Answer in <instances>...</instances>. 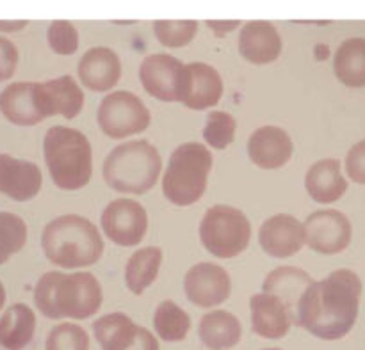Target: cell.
Instances as JSON below:
<instances>
[{"label": "cell", "mask_w": 365, "mask_h": 350, "mask_svg": "<svg viewBox=\"0 0 365 350\" xmlns=\"http://www.w3.org/2000/svg\"><path fill=\"white\" fill-rule=\"evenodd\" d=\"M362 281L349 269H339L312 281L303 292L294 324L319 340H341L359 319Z\"/></svg>", "instance_id": "6da1fadb"}, {"label": "cell", "mask_w": 365, "mask_h": 350, "mask_svg": "<svg viewBox=\"0 0 365 350\" xmlns=\"http://www.w3.org/2000/svg\"><path fill=\"white\" fill-rule=\"evenodd\" d=\"M41 248L52 265L75 270L95 265L102 258L103 238L91 221L77 213H66L46 224Z\"/></svg>", "instance_id": "7a4b0ae2"}, {"label": "cell", "mask_w": 365, "mask_h": 350, "mask_svg": "<svg viewBox=\"0 0 365 350\" xmlns=\"http://www.w3.org/2000/svg\"><path fill=\"white\" fill-rule=\"evenodd\" d=\"M43 157L53 185L61 191H81L91 180V142L77 128L50 127L43 139Z\"/></svg>", "instance_id": "3957f363"}, {"label": "cell", "mask_w": 365, "mask_h": 350, "mask_svg": "<svg viewBox=\"0 0 365 350\" xmlns=\"http://www.w3.org/2000/svg\"><path fill=\"white\" fill-rule=\"evenodd\" d=\"M163 171L159 149L148 141L116 146L103 162V180L120 194H146L155 187Z\"/></svg>", "instance_id": "277c9868"}, {"label": "cell", "mask_w": 365, "mask_h": 350, "mask_svg": "<svg viewBox=\"0 0 365 350\" xmlns=\"http://www.w3.org/2000/svg\"><path fill=\"white\" fill-rule=\"evenodd\" d=\"M212 153L202 142H184L170 157L163 176V194L171 205L191 206L205 194L212 171Z\"/></svg>", "instance_id": "5b68a950"}, {"label": "cell", "mask_w": 365, "mask_h": 350, "mask_svg": "<svg viewBox=\"0 0 365 350\" xmlns=\"http://www.w3.org/2000/svg\"><path fill=\"white\" fill-rule=\"evenodd\" d=\"M252 238L248 217L235 206L214 205L200 223V240L216 258L230 260L246 251Z\"/></svg>", "instance_id": "8992f818"}, {"label": "cell", "mask_w": 365, "mask_h": 350, "mask_svg": "<svg viewBox=\"0 0 365 350\" xmlns=\"http://www.w3.org/2000/svg\"><path fill=\"white\" fill-rule=\"evenodd\" d=\"M96 121L107 137L127 139L145 132L152 123V114L138 95L114 91L100 102Z\"/></svg>", "instance_id": "52a82bcc"}, {"label": "cell", "mask_w": 365, "mask_h": 350, "mask_svg": "<svg viewBox=\"0 0 365 350\" xmlns=\"http://www.w3.org/2000/svg\"><path fill=\"white\" fill-rule=\"evenodd\" d=\"M103 301L100 281L91 272L63 274L56 288V308L61 319L84 320L96 315Z\"/></svg>", "instance_id": "ba28073f"}, {"label": "cell", "mask_w": 365, "mask_h": 350, "mask_svg": "<svg viewBox=\"0 0 365 350\" xmlns=\"http://www.w3.org/2000/svg\"><path fill=\"white\" fill-rule=\"evenodd\" d=\"M100 224L110 242L121 248H134L145 238L148 230V213L135 199L120 198L106 206Z\"/></svg>", "instance_id": "9c48e42d"}, {"label": "cell", "mask_w": 365, "mask_h": 350, "mask_svg": "<svg viewBox=\"0 0 365 350\" xmlns=\"http://www.w3.org/2000/svg\"><path fill=\"white\" fill-rule=\"evenodd\" d=\"M305 244L319 255H339L351 244L353 228L339 210H317L303 223Z\"/></svg>", "instance_id": "30bf717a"}, {"label": "cell", "mask_w": 365, "mask_h": 350, "mask_svg": "<svg viewBox=\"0 0 365 350\" xmlns=\"http://www.w3.org/2000/svg\"><path fill=\"white\" fill-rule=\"evenodd\" d=\"M184 292L189 302L198 308L220 306L230 297V274L217 263H196L185 272Z\"/></svg>", "instance_id": "8fae6325"}, {"label": "cell", "mask_w": 365, "mask_h": 350, "mask_svg": "<svg viewBox=\"0 0 365 350\" xmlns=\"http://www.w3.org/2000/svg\"><path fill=\"white\" fill-rule=\"evenodd\" d=\"M225 85L220 71L207 63L184 64L178 102L192 110L216 107L223 96Z\"/></svg>", "instance_id": "7c38bea8"}, {"label": "cell", "mask_w": 365, "mask_h": 350, "mask_svg": "<svg viewBox=\"0 0 365 350\" xmlns=\"http://www.w3.org/2000/svg\"><path fill=\"white\" fill-rule=\"evenodd\" d=\"M184 63L170 53H152L139 66V80L153 98L160 102H178Z\"/></svg>", "instance_id": "4fadbf2b"}, {"label": "cell", "mask_w": 365, "mask_h": 350, "mask_svg": "<svg viewBox=\"0 0 365 350\" xmlns=\"http://www.w3.org/2000/svg\"><path fill=\"white\" fill-rule=\"evenodd\" d=\"M36 98L43 116H63L73 120L84 109V92L78 82L70 75L52 78L38 84L36 82Z\"/></svg>", "instance_id": "5bb4252c"}, {"label": "cell", "mask_w": 365, "mask_h": 350, "mask_svg": "<svg viewBox=\"0 0 365 350\" xmlns=\"http://www.w3.org/2000/svg\"><path fill=\"white\" fill-rule=\"evenodd\" d=\"M259 242L264 253L271 258H291L305 245L303 223L289 213H277L262 223Z\"/></svg>", "instance_id": "9a60e30c"}, {"label": "cell", "mask_w": 365, "mask_h": 350, "mask_svg": "<svg viewBox=\"0 0 365 350\" xmlns=\"http://www.w3.org/2000/svg\"><path fill=\"white\" fill-rule=\"evenodd\" d=\"M41 187L43 174L38 164L0 153V194L25 203L34 199Z\"/></svg>", "instance_id": "2e32d148"}, {"label": "cell", "mask_w": 365, "mask_h": 350, "mask_svg": "<svg viewBox=\"0 0 365 350\" xmlns=\"http://www.w3.org/2000/svg\"><path fill=\"white\" fill-rule=\"evenodd\" d=\"M294 153L291 135L280 127L264 124L248 139V157L260 169H280Z\"/></svg>", "instance_id": "e0dca14e"}, {"label": "cell", "mask_w": 365, "mask_h": 350, "mask_svg": "<svg viewBox=\"0 0 365 350\" xmlns=\"http://www.w3.org/2000/svg\"><path fill=\"white\" fill-rule=\"evenodd\" d=\"M284 41L277 25L266 20H253L241 25L239 53L252 64H269L280 57Z\"/></svg>", "instance_id": "ac0fdd59"}, {"label": "cell", "mask_w": 365, "mask_h": 350, "mask_svg": "<svg viewBox=\"0 0 365 350\" xmlns=\"http://www.w3.org/2000/svg\"><path fill=\"white\" fill-rule=\"evenodd\" d=\"M78 80L95 92H107L120 82L121 60L107 46H93L82 55L77 66Z\"/></svg>", "instance_id": "d6986e66"}, {"label": "cell", "mask_w": 365, "mask_h": 350, "mask_svg": "<svg viewBox=\"0 0 365 350\" xmlns=\"http://www.w3.org/2000/svg\"><path fill=\"white\" fill-rule=\"evenodd\" d=\"M252 309V329L266 340H280L289 333L292 326V319L284 302L274 295L255 294L250 299Z\"/></svg>", "instance_id": "ffe728a7"}, {"label": "cell", "mask_w": 365, "mask_h": 350, "mask_svg": "<svg viewBox=\"0 0 365 350\" xmlns=\"http://www.w3.org/2000/svg\"><path fill=\"white\" fill-rule=\"evenodd\" d=\"M0 112L16 127H34L45 121L38 98L36 82H13L0 92Z\"/></svg>", "instance_id": "44dd1931"}, {"label": "cell", "mask_w": 365, "mask_h": 350, "mask_svg": "<svg viewBox=\"0 0 365 350\" xmlns=\"http://www.w3.org/2000/svg\"><path fill=\"white\" fill-rule=\"evenodd\" d=\"M305 189L319 205H331L348 192V181L342 174L341 160L323 159L305 174Z\"/></svg>", "instance_id": "7402d4cb"}, {"label": "cell", "mask_w": 365, "mask_h": 350, "mask_svg": "<svg viewBox=\"0 0 365 350\" xmlns=\"http://www.w3.org/2000/svg\"><path fill=\"white\" fill-rule=\"evenodd\" d=\"M312 281V276L309 272H305L303 269H299V267H278V269L271 270L266 276V280L262 283V292L280 299L285 304V308L289 309V313H291L292 324H294L299 299H302L303 292L307 290V287Z\"/></svg>", "instance_id": "603a6c76"}, {"label": "cell", "mask_w": 365, "mask_h": 350, "mask_svg": "<svg viewBox=\"0 0 365 350\" xmlns=\"http://www.w3.org/2000/svg\"><path fill=\"white\" fill-rule=\"evenodd\" d=\"M198 336L207 349L228 350L241 341L242 327L235 315L225 309H214L200 320Z\"/></svg>", "instance_id": "cb8c5ba5"}, {"label": "cell", "mask_w": 365, "mask_h": 350, "mask_svg": "<svg viewBox=\"0 0 365 350\" xmlns=\"http://www.w3.org/2000/svg\"><path fill=\"white\" fill-rule=\"evenodd\" d=\"M36 315L27 304L9 306L0 317V347L24 350L34 338Z\"/></svg>", "instance_id": "d4e9b609"}, {"label": "cell", "mask_w": 365, "mask_h": 350, "mask_svg": "<svg viewBox=\"0 0 365 350\" xmlns=\"http://www.w3.org/2000/svg\"><path fill=\"white\" fill-rule=\"evenodd\" d=\"M334 73L346 88H365V38H349L334 55Z\"/></svg>", "instance_id": "484cf974"}, {"label": "cell", "mask_w": 365, "mask_h": 350, "mask_svg": "<svg viewBox=\"0 0 365 350\" xmlns=\"http://www.w3.org/2000/svg\"><path fill=\"white\" fill-rule=\"evenodd\" d=\"M163 263V249L155 245L138 249L132 253L125 267V285L134 295H141L155 283Z\"/></svg>", "instance_id": "4316f807"}, {"label": "cell", "mask_w": 365, "mask_h": 350, "mask_svg": "<svg viewBox=\"0 0 365 350\" xmlns=\"http://www.w3.org/2000/svg\"><path fill=\"white\" fill-rule=\"evenodd\" d=\"M93 333L102 350H123L134 340L138 326L125 313H109L93 322Z\"/></svg>", "instance_id": "83f0119b"}, {"label": "cell", "mask_w": 365, "mask_h": 350, "mask_svg": "<svg viewBox=\"0 0 365 350\" xmlns=\"http://www.w3.org/2000/svg\"><path fill=\"white\" fill-rule=\"evenodd\" d=\"M153 329L164 341H182L191 329V317L173 301H163L153 313Z\"/></svg>", "instance_id": "f1b7e54d"}, {"label": "cell", "mask_w": 365, "mask_h": 350, "mask_svg": "<svg viewBox=\"0 0 365 350\" xmlns=\"http://www.w3.org/2000/svg\"><path fill=\"white\" fill-rule=\"evenodd\" d=\"M27 224L13 212H0V265L20 253L27 244Z\"/></svg>", "instance_id": "f546056e"}, {"label": "cell", "mask_w": 365, "mask_h": 350, "mask_svg": "<svg viewBox=\"0 0 365 350\" xmlns=\"http://www.w3.org/2000/svg\"><path fill=\"white\" fill-rule=\"evenodd\" d=\"M198 25L196 20H155L153 34L166 48H182L196 38Z\"/></svg>", "instance_id": "4dcf8cb0"}, {"label": "cell", "mask_w": 365, "mask_h": 350, "mask_svg": "<svg viewBox=\"0 0 365 350\" xmlns=\"http://www.w3.org/2000/svg\"><path fill=\"white\" fill-rule=\"evenodd\" d=\"M235 132H237V121L232 114L223 112V110H212L207 116L203 139L210 148L225 149L234 142Z\"/></svg>", "instance_id": "1f68e13d"}, {"label": "cell", "mask_w": 365, "mask_h": 350, "mask_svg": "<svg viewBox=\"0 0 365 350\" xmlns=\"http://www.w3.org/2000/svg\"><path fill=\"white\" fill-rule=\"evenodd\" d=\"M45 350H89V336L77 324H59L48 333Z\"/></svg>", "instance_id": "d6a6232c"}, {"label": "cell", "mask_w": 365, "mask_h": 350, "mask_svg": "<svg viewBox=\"0 0 365 350\" xmlns=\"http://www.w3.org/2000/svg\"><path fill=\"white\" fill-rule=\"evenodd\" d=\"M46 39L57 55H73L78 50V31L68 20H53L46 31Z\"/></svg>", "instance_id": "836d02e7"}, {"label": "cell", "mask_w": 365, "mask_h": 350, "mask_svg": "<svg viewBox=\"0 0 365 350\" xmlns=\"http://www.w3.org/2000/svg\"><path fill=\"white\" fill-rule=\"evenodd\" d=\"M63 272H46L38 280L34 287V304L46 319L59 320L61 315L56 308V288Z\"/></svg>", "instance_id": "e575fe53"}, {"label": "cell", "mask_w": 365, "mask_h": 350, "mask_svg": "<svg viewBox=\"0 0 365 350\" xmlns=\"http://www.w3.org/2000/svg\"><path fill=\"white\" fill-rule=\"evenodd\" d=\"M346 173L351 181L365 185V139L353 144L346 155Z\"/></svg>", "instance_id": "d590c367"}, {"label": "cell", "mask_w": 365, "mask_h": 350, "mask_svg": "<svg viewBox=\"0 0 365 350\" xmlns=\"http://www.w3.org/2000/svg\"><path fill=\"white\" fill-rule=\"evenodd\" d=\"M20 60L16 45L11 39L0 36V82L9 80L14 75Z\"/></svg>", "instance_id": "8d00e7d4"}, {"label": "cell", "mask_w": 365, "mask_h": 350, "mask_svg": "<svg viewBox=\"0 0 365 350\" xmlns=\"http://www.w3.org/2000/svg\"><path fill=\"white\" fill-rule=\"evenodd\" d=\"M123 350H159V341L148 329L138 326V333H135L134 340Z\"/></svg>", "instance_id": "74e56055"}, {"label": "cell", "mask_w": 365, "mask_h": 350, "mask_svg": "<svg viewBox=\"0 0 365 350\" xmlns=\"http://www.w3.org/2000/svg\"><path fill=\"white\" fill-rule=\"evenodd\" d=\"M207 27L214 32L216 38H223V36L230 34L235 28H239L242 25L241 20H207Z\"/></svg>", "instance_id": "f35d334b"}, {"label": "cell", "mask_w": 365, "mask_h": 350, "mask_svg": "<svg viewBox=\"0 0 365 350\" xmlns=\"http://www.w3.org/2000/svg\"><path fill=\"white\" fill-rule=\"evenodd\" d=\"M29 25V20H0V32L4 34H14L24 31Z\"/></svg>", "instance_id": "ab89813d"}, {"label": "cell", "mask_w": 365, "mask_h": 350, "mask_svg": "<svg viewBox=\"0 0 365 350\" xmlns=\"http://www.w3.org/2000/svg\"><path fill=\"white\" fill-rule=\"evenodd\" d=\"M316 52H321L319 55H316V57H317V59H319V60H323V59H327L328 52H330V50H328L327 45H317V46H316Z\"/></svg>", "instance_id": "60d3db41"}, {"label": "cell", "mask_w": 365, "mask_h": 350, "mask_svg": "<svg viewBox=\"0 0 365 350\" xmlns=\"http://www.w3.org/2000/svg\"><path fill=\"white\" fill-rule=\"evenodd\" d=\"M6 288H4V285H2V281H0V309L4 308V304H6Z\"/></svg>", "instance_id": "b9f144b4"}, {"label": "cell", "mask_w": 365, "mask_h": 350, "mask_svg": "<svg viewBox=\"0 0 365 350\" xmlns=\"http://www.w3.org/2000/svg\"><path fill=\"white\" fill-rule=\"evenodd\" d=\"M264 350H282V349H264Z\"/></svg>", "instance_id": "7bdbcfd3"}]
</instances>
